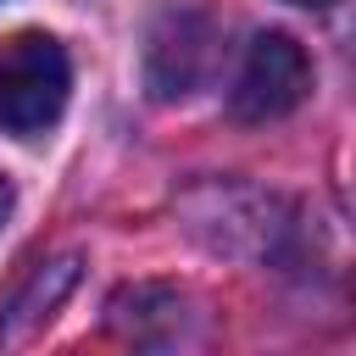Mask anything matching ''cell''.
<instances>
[{
    "label": "cell",
    "instance_id": "obj_1",
    "mask_svg": "<svg viewBox=\"0 0 356 356\" xmlns=\"http://www.w3.org/2000/svg\"><path fill=\"white\" fill-rule=\"evenodd\" d=\"M67 89H72V61L61 39L22 28L0 44V128L6 134L17 139L44 134L67 111Z\"/></svg>",
    "mask_w": 356,
    "mask_h": 356
},
{
    "label": "cell",
    "instance_id": "obj_2",
    "mask_svg": "<svg viewBox=\"0 0 356 356\" xmlns=\"http://www.w3.org/2000/svg\"><path fill=\"white\" fill-rule=\"evenodd\" d=\"M312 95V61L289 33H256L239 78L228 89V111L239 122H278Z\"/></svg>",
    "mask_w": 356,
    "mask_h": 356
},
{
    "label": "cell",
    "instance_id": "obj_3",
    "mask_svg": "<svg viewBox=\"0 0 356 356\" xmlns=\"http://www.w3.org/2000/svg\"><path fill=\"white\" fill-rule=\"evenodd\" d=\"M206 61H211V28L195 11H167L145 44V83L156 100H178L200 83Z\"/></svg>",
    "mask_w": 356,
    "mask_h": 356
},
{
    "label": "cell",
    "instance_id": "obj_4",
    "mask_svg": "<svg viewBox=\"0 0 356 356\" xmlns=\"http://www.w3.org/2000/svg\"><path fill=\"white\" fill-rule=\"evenodd\" d=\"M6 217H11V184L0 178V228H6Z\"/></svg>",
    "mask_w": 356,
    "mask_h": 356
},
{
    "label": "cell",
    "instance_id": "obj_5",
    "mask_svg": "<svg viewBox=\"0 0 356 356\" xmlns=\"http://www.w3.org/2000/svg\"><path fill=\"white\" fill-rule=\"evenodd\" d=\"M284 6H306V11H323V6H334V0H284Z\"/></svg>",
    "mask_w": 356,
    "mask_h": 356
}]
</instances>
